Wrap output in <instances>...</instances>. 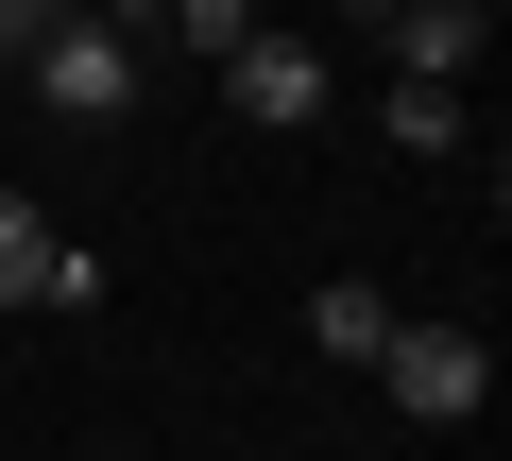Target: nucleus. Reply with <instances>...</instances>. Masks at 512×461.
Here are the masks:
<instances>
[{"instance_id": "obj_1", "label": "nucleus", "mask_w": 512, "mask_h": 461, "mask_svg": "<svg viewBox=\"0 0 512 461\" xmlns=\"http://www.w3.org/2000/svg\"><path fill=\"white\" fill-rule=\"evenodd\" d=\"M205 86H222V103H239L256 137H308V120L342 103V69H325V35H308V18H274V0H256V18H239V35L205 52Z\"/></svg>"}, {"instance_id": "obj_8", "label": "nucleus", "mask_w": 512, "mask_h": 461, "mask_svg": "<svg viewBox=\"0 0 512 461\" xmlns=\"http://www.w3.org/2000/svg\"><path fill=\"white\" fill-rule=\"evenodd\" d=\"M239 18H256V0H171V35H154V52H188V69H205V52L239 35Z\"/></svg>"}, {"instance_id": "obj_9", "label": "nucleus", "mask_w": 512, "mask_h": 461, "mask_svg": "<svg viewBox=\"0 0 512 461\" xmlns=\"http://www.w3.org/2000/svg\"><path fill=\"white\" fill-rule=\"evenodd\" d=\"M52 18H69V0H0V69H18V52H35Z\"/></svg>"}, {"instance_id": "obj_7", "label": "nucleus", "mask_w": 512, "mask_h": 461, "mask_svg": "<svg viewBox=\"0 0 512 461\" xmlns=\"http://www.w3.org/2000/svg\"><path fill=\"white\" fill-rule=\"evenodd\" d=\"M376 137H393V154H461V86H427V69H393V103H376Z\"/></svg>"}, {"instance_id": "obj_4", "label": "nucleus", "mask_w": 512, "mask_h": 461, "mask_svg": "<svg viewBox=\"0 0 512 461\" xmlns=\"http://www.w3.org/2000/svg\"><path fill=\"white\" fill-rule=\"evenodd\" d=\"M0 308H69V325L103 308V257L69 240L52 205H18V188H0Z\"/></svg>"}, {"instance_id": "obj_10", "label": "nucleus", "mask_w": 512, "mask_h": 461, "mask_svg": "<svg viewBox=\"0 0 512 461\" xmlns=\"http://www.w3.org/2000/svg\"><path fill=\"white\" fill-rule=\"evenodd\" d=\"M325 18H393V0H325Z\"/></svg>"}, {"instance_id": "obj_5", "label": "nucleus", "mask_w": 512, "mask_h": 461, "mask_svg": "<svg viewBox=\"0 0 512 461\" xmlns=\"http://www.w3.org/2000/svg\"><path fill=\"white\" fill-rule=\"evenodd\" d=\"M495 18H512V0H393L376 35H393V69H427V86H461V69L495 52Z\"/></svg>"}, {"instance_id": "obj_6", "label": "nucleus", "mask_w": 512, "mask_h": 461, "mask_svg": "<svg viewBox=\"0 0 512 461\" xmlns=\"http://www.w3.org/2000/svg\"><path fill=\"white\" fill-rule=\"evenodd\" d=\"M376 342H393V291H376V274H325V291H308V359L376 376Z\"/></svg>"}, {"instance_id": "obj_2", "label": "nucleus", "mask_w": 512, "mask_h": 461, "mask_svg": "<svg viewBox=\"0 0 512 461\" xmlns=\"http://www.w3.org/2000/svg\"><path fill=\"white\" fill-rule=\"evenodd\" d=\"M18 69H35V103H52V120H137V86H154V52H137L120 18H86V0H69Z\"/></svg>"}, {"instance_id": "obj_3", "label": "nucleus", "mask_w": 512, "mask_h": 461, "mask_svg": "<svg viewBox=\"0 0 512 461\" xmlns=\"http://www.w3.org/2000/svg\"><path fill=\"white\" fill-rule=\"evenodd\" d=\"M376 393H393L410 427H478V410H495V342H478V325H393V342H376Z\"/></svg>"}]
</instances>
